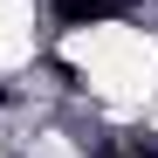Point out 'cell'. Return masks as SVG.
<instances>
[{
	"label": "cell",
	"mask_w": 158,
	"mask_h": 158,
	"mask_svg": "<svg viewBox=\"0 0 158 158\" xmlns=\"http://www.w3.org/2000/svg\"><path fill=\"white\" fill-rule=\"evenodd\" d=\"M55 14L69 28H83V21H110V14H131V0H55Z\"/></svg>",
	"instance_id": "obj_1"
}]
</instances>
